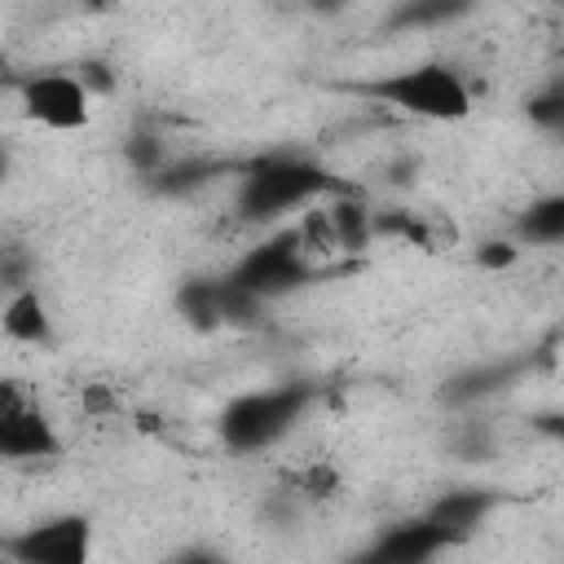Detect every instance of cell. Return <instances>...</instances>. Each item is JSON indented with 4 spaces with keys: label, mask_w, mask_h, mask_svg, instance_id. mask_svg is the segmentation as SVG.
Listing matches in <instances>:
<instances>
[{
    "label": "cell",
    "mask_w": 564,
    "mask_h": 564,
    "mask_svg": "<svg viewBox=\"0 0 564 564\" xmlns=\"http://www.w3.org/2000/svg\"><path fill=\"white\" fill-rule=\"evenodd\" d=\"M313 405V388L304 383H282V388H264V392H242L234 397L220 419H216V432L225 441V449L234 454H260L269 449L273 441H282L300 414Z\"/></svg>",
    "instance_id": "obj_1"
},
{
    "label": "cell",
    "mask_w": 564,
    "mask_h": 564,
    "mask_svg": "<svg viewBox=\"0 0 564 564\" xmlns=\"http://www.w3.org/2000/svg\"><path fill=\"white\" fill-rule=\"evenodd\" d=\"M330 189V176L295 154H269L247 167L242 189H238V212L247 220H278L295 207H308Z\"/></svg>",
    "instance_id": "obj_2"
},
{
    "label": "cell",
    "mask_w": 564,
    "mask_h": 564,
    "mask_svg": "<svg viewBox=\"0 0 564 564\" xmlns=\"http://www.w3.org/2000/svg\"><path fill=\"white\" fill-rule=\"evenodd\" d=\"M366 93L375 101H388L392 110H405L414 119H436V123L463 119L471 110V93H467L463 75L441 62H419L397 75H383V79L366 84Z\"/></svg>",
    "instance_id": "obj_3"
},
{
    "label": "cell",
    "mask_w": 564,
    "mask_h": 564,
    "mask_svg": "<svg viewBox=\"0 0 564 564\" xmlns=\"http://www.w3.org/2000/svg\"><path fill=\"white\" fill-rule=\"evenodd\" d=\"M13 564H93V520L84 511H57L4 542Z\"/></svg>",
    "instance_id": "obj_4"
},
{
    "label": "cell",
    "mask_w": 564,
    "mask_h": 564,
    "mask_svg": "<svg viewBox=\"0 0 564 564\" xmlns=\"http://www.w3.org/2000/svg\"><path fill=\"white\" fill-rule=\"evenodd\" d=\"M313 273V260L304 256V242H300V229H286V234H273L264 238L260 247H251L238 269L229 273L247 295H256L260 304L282 295V291H295L304 278Z\"/></svg>",
    "instance_id": "obj_5"
},
{
    "label": "cell",
    "mask_w": 564,
    "mask_h": 564,
    "mask_svg": "<svg viewBox=\"0 0 564 564\" xmlns=\"http://www.w3.org/2000/svg\"><path fill=\"white\" fill-rule=\"evenodd\" d=\"M22 110L48 132H79L93 119V88L79 70H40L22 84Z\"/></svg>",
    "instance_id": "obj_6"
},
{
    "label": "cell",
    "mask_w": 564,
    "mask_h": 564,
    "mask_svg": "<svg viewBox=\"0 0 564 564\" xmlns=\"http://www.w3.org/2000/svg\"><path fill=\"white\" fill-rule=\"evenodd\" d=\"M62 449V436L53 427V419L44 414V405L35 397H26L18 383H4L0 392V454L13 463H35V458H53Z\"/></svg>",
    "instance_id": "obj_7"
},
{
    "label": "cell",
    "mask_w": 564,
    "mask_h": 564,
    "mask_svg": "<svg viewBox=\"0 0 564 564\" xmlns=\"http://www.w3.org/2000/svg\"><path fill=\"white\" fill-rule=\"evenodd\" d=\"M449 546L454 542L427 516H419V520H401V524H388L383 533H375L352 555V564H432Z\"/></svg>",
    "instance_id": "obj_8"
},
{
    "label": "cell",
    "mask_w": 564,
    "mask_h": 564,
    "mask_svg": "<svg viewBox=\"0 0 564 564\" xmlns=\"http://www.w3.org/2000/svg\"><path fill=\"white\" fill-rule=\"evenodd\" d=\"M489 511H494V494H489V489H449V494H441V498L427 507V520H432L449 542H463V538H471V533L485 524Z\"/></svg>",
    "instance_id": "obj_9"
},
{
    "label": "cell",
    "mask_w": 564,
    "mask_h": 564,
    "mask_svg": "<svg viewBox=\"0 0 564 564\" xmlns=\"http://www.w3.org/2000/svg\"><path fill=\"white\" fill-rule=\"evenodd\" d=\"M0 326H4V335H9L13 344H31V348H35V344H48V339H53V317H48V304H44V295H40L31 282L4 295Z\"/></svg>",
    "instance_id": "obj_10"
},
{
    "label": "cell",
    "mask_w": 564,
    "mask_h": 564,
    "mask_svg": "<svg viewBox=\"0 0 564 564\" xmlns=\"http://www.w3.org/2000/svg\"><path fill=\"white\" fill-rule=\"evenodd\" d=\"M176 308L189 326L212 330L220 322H229V282H207V278H189L176 291Z\"/></svg>",
    "instance_id": "obj_11"
},
{
    "label": "cell",
    "mask_w": 564,
    "mask_h": 564,
    "mask_svg": "<svg viewBox=\"0 0 564 564\" xmlns=\"http://www.w3.org/2000/svg\"><path fill=\"white\" fill-rule=\"evenodd\" d=\"M516 234H520V242H533V247H560L564 242V194L533 198L520 212Z\"/></svg>",
    "instance_id": "obj_12"
},
{
    "label": "cell",
    "mask_w": 564,
    "mask_h": 564,
    "mask_svg": "<svg viewBox=\"0 0 564 564\" xmlns=\"http://www.w3.org/2000/svg\"><path fill=\"white\" fill-rule=\"evenodd\" d=\"M216 167L207 163V159H167V167L154 176V185L163 189V194H189V189H198L207 176H212Z\"/></svg>",
    "instance_id": "obj_13"
},
{
    "label": "cell",
    "mask_w": 564,
    "mask_h": 564,
    "mask_svg": "<svg viewBox=\"0 0 564 564\" xmlns=\"http://www.w3.org/2000/svg\"><path fill=\"white\" fill-rule=\"evenodd\" d=\"M524 110H529V119H533L542 132H560V137H564V79L551 84V88H542V93H533Z\"/></svg>",
    "instance_id": "obj_14"
},
{
    "label": "cell",
    "mask_w": 564,
    "mask_h": 564,
    "mask_svg": "<svg viewBox=\"0 0 564 564\" xmlns=\"http://www.w3.org/2000/svg\"><path fill=\"white\" fill-rule=\"evenodd\" d=\"M516 256H520V247H516V242H507V238L485 242V247L476 251V260H480L485 269H507V264H516Z\"/></svg>",
    "instance_id": "obj_15"
},
{
    "label": "cell",
    "mask_w": 564,
    "mask_h": 564,
    "mask_svg": "<svg viewBox=\"0 0 564 564\" xmlns=\"http://www.w3.org/2000/svg\"><path fill=\"white\" fill-rule=\"evenodd\" d=\"M335 485H339V476H335V467H326V463L304 471V494H313V498H330Z\"/></svg>",
    "instance_id": "obj_16"
},
{
    "label": "cell",
    "mask_w": 564,
    "mask_h": 564,
    "mask_svg": "<svg viewBox=\"0 0 564 564\" xmlns=\"http://www.w3.org/2000/svg\"><path fill=\"white\" fill-rule=\"evenodd\" d=\"M163 564H229L225 555H216V551H181V555H172V560H163Z\"/></svg>",
    "instance_id": "obj_17"
}]
</instances>
